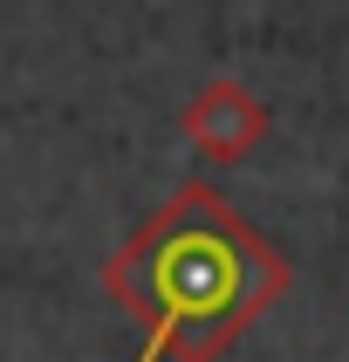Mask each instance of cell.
<instances>
[{
	"mask_svg": "<svg viewBox=\"0 0 349 362\" xmlns=\"http://www.w3.org/2000/svg\"><path fill=\"white\" fill-rule=\"evenodd\" d=\"M281 246L253 233L205 178H185L103 260V294L144 328L137 362H212L287 294Z\"/></svg>",
	"mask_w": 349,
	"mask_h": 362,
	"instance_id": "cell-1",
	"label": "cell"
},
{
	"mask_svg": "<svg viewBox=\"0 0 349 362\" xmlns=\"http://www.w3.org/2000/svg\"><path fill=\"white\" fill-rule=\"evenodd\" d=\"M178 130L185 144L199 151L205 164H240L253 144L267 137V103L233 76H205L192 89V103L178 110Z\"/></svg>",
	"mask_w": 349,
	"mask_h": 362,
	"instance_id": "cell-2",
	"label": "cell"
}]
</instances>
